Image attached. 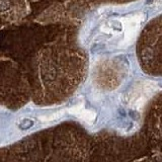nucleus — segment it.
I'll list each match as a JSON object with an SVG mask.
<instances>
[{"instance_id":"f257e3e1","label":"nucleus","mask_w":162,"mask_h":162,"mask_svg":"<svg viewBox=\"0 0 162 162\" xmlns=\"http://www.w3.org/2000/svg\"><path fill=\"white\" fill-rule=\"evenodd\" d=\"M34 125V123L32 122V121H30V120H25L23 122L20 124L19 127H20V129H29L30 127H32Z\"/></svg>"}]
</instances>
